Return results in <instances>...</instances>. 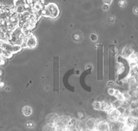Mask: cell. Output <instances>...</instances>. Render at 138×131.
I'll return each instance as SVG.
<instances>
[{"instance_id":"22","label":"cell","mask_w":138,"mask_h":131,"mask_svg":"<svg viewBox=\"0 0 138 131\" xmlns=\"http://www.w3.org/2000/svg\"><path fill=\"white\" fill-rule=\"evenodd\" d=\"M81 131H95V130H88V129H85V130H83Z\"/></svg>"},{"instance_id":"7","label":"cell","mask_w":138,"mask_h":131,"mask_svg":"<svg viewBox=\"0 0 138 131\" xmlns=\"http://www.w3.org/2000/svg\"><path fill=\"white\" fill-rule=\"evenodd\" d=\"M43 131H57V127L55 124L47 123L42 128Z\"/></svg>"},{"instance_id":"1","label":"cell","mask_w":138,"mask_h":131,"mask_svg":"<svg viewBox=\"0 0 138 131\" xmlns=\"http://www.w3.org/2000/svg\"><path fill=\"white\" fill-rule=\"evenodd\" d=\"M58 15H59L58 8L54 3H49L48 6L45 7V8H43L42 12H41V15L50 17L52 19L57 18Z\"/></svg>"},{"instance_id":"6","label":"cell","mask_w":138,"mask_h":131,"mask_svg":"<svg viewBox=\"0 0 138 131\" xmlns=\"http://www.w3.org/2000/svg\"><path fill=\"white\" fill-rule=\"evenodd\" d=\"M133 53H134V51H133L131 47H125L122 50V54H121V56H123L124 58L128 59Z\"/></svg>"},{"instance_id":"17","label":"cell","mask_w":138,"mask_h":131,"mask_svg":"<svg viewBox=\"0 0 138 131\" xmlns=\"http://www.w3.org/2000/svg\"><path fill=\"white\" fill-rule=\"evenodd\" d=\"M26 126L28 127H33L34 126V123L32 121H28L26 123Z\"/></svg>"},{"instance_id":"16","label":"cell","mask_w":138,"mask_h":131,"mask_svg":"<svg viewBox=\"0 0 138 131\" xmlns=\"http://www.w3.org/2000/svg\"><path fill=\"white\" fill-rule=\"evenodd\" d=\"M114 84H115V83H114V81H109L107 83V87H110V88H111V87H114Z\"/></svg>"},{"instance_id":"4","label":"cell","mask_w":138,"mask_h":131,"mask_svg":"<svg viewBox=\"0 0 138 131\" xmlns=\"http://www.w3.org/2000/svg\"><path fill=\"white\" fill-rule=\"evenodd\" d=\"M85 126L86 129H88L91 130H95L96 131V127H97L98 124V120L93 117H88L85 119Z\"/></svg>"},{"instance_id":"5","label":"cell","mask_w":138,"mask_h":131,"mask_svg":"<svg viewBox=\"0 0 138 131\" xmlns=\"http://www.w3.org/2000/svg\"><path fill=\"white\" fill-rule=\"evenodd\" d=\"M121 114L120 112L118 111V109H114L112 108L111 111L107 112V118L110 120V122H114V121H118L119 117Z\"/></svg>"},{"instance_id":"21","label":"cell","mask_w":138,"mask_h":131,"mask_svg":"<svg viewBox=\"0 0 138 131\" xmlns=\"http://www.w3.org/2000/svg\"><path fill=\"white\" fill-rule=\"evenodd\" d=\"M104 2H105L107 5H108V4H111V3L112 0H104Z\"/></svg>"},{"instance_id":"14","label":"cell","mask_w":138,"mask_h":131,"mask_svg":"<svg viewBox=\"0 0 138 131\" xmlns=\"http://www.w3.org/2000/svg\"><path fill=\"white\" fill-rule=\"evenodd\" d=\"M131 117L134 118L136 120H138V108L132 109L131 112Z\"/></svg>"},{"instance_id":"20","label":"cell","mask_w":138,"mask_h":131,"mask_svg":"<svg viewBox=\"0 0 138 131\" xmlns=\"http://www.w3.org/2000/svg\"><path fill=\"white\" fill-rule=\"evenodd\" d=\"M133 12H134L135 14H138V8L137 7L133 8Z\"/></svg>"},{"instance_id":"13","label":"cell","mask_w":138,"mask_h":131,"mask_svg":"<svg viewBox=\"0 0 138 131\" xmlns=\"http://www.w3.org/2000/svg\"><path fill=\"white\" fill-rule=\"evenodd\" d=\"M13 54L12 52H9V51H6V50H2V52H1V56H2L4 58L8 59V58H10L12 57Z\"/></svg>"},{"instance_id":"11","label":"cell","mask_w":138,"mask_h":131,"mask_svg":"<svg viewBox=\"0 0 138 131\" xmlns=\"http://www.w3.org/2000/svg\"><path fill=\"white\" fill-rule=\"evenodd\" d=\"M58 117V116L56 114V113H50V114L47 117L48 123H53V124H55V122L57 120Z\"/></svg>"},{"instance_id":"15","label":"cell","mask_w":138,"mask_h":131,"mask_svg":"<svg viewBox=\"0 0 138 131\" xmlns=\"http://www.w3.org/2000/svg\"><path fill=\"white\" fill-rule=\"evenodd\" d=\"M115 92H116V89L114 87H111V88H109L107 91V93H108V94H109L110 96L111 97H114V94H115Z\"/></svg>"},{"instance_id":"3","label":"cell","mask_w":138,"mask_h":131,"mask_svg":"<svg viewBox=\"0 0 138 131\" xmlns=\"http://www.w3.org/2000/svg\"><path fill=\"white\" fill-rule=\"evenodd\" d=\"M25 44L26 45V47L28 48H35L37 46V44H38V41H37L36 37L34 35L31 34L30 35L26 38V41H25Z\"/></svg>"},{"instance_id":"19","label":"cell","mask_w":138,"mask_h":131,"mask_svg":"<svg viewBox=\"0 0 138 131\" xmlns=\"http://www.w3.org/2000/svg\"><path fill=\"white\" fill-rule=\"evenodd\" d=\"M91 39L92 41H96V40L98 39V38H97V36H96L95 35H94V34H93V35H91Z\"/></svg>"},{"instance_id":"8","label":"cell","mask_w":138,"mask_h":131,"mask_svg":"<svg viewBox=\"0 0 138 131\" xmlns=\"http://www.w3.org/2000/svg\"><path fill=\"white\" fill-rule=\"evenodd\" d=\"M123 104H124V101H121V100H119L115 99V100L111 103V106H112L113 108H114V109H118V108H120V107L123 106Z\"/></svg>"},{"instance_id":"18","label":"cell","mask_w":138,"mask_h":131,"mask_svg":"<svg viewBox=\"0 0 138 131\" xmlns=\"http://www.w3.org/2000/svg\"><path fill=\"white\" fill-rule=\"evenodd\" d=\"M126 4H127V2H126V1H125V0H120V1L119 2V5H120V6L124 7V6H126Z\"/></svg>"},{"instance_id":"2","label":"cell","mask_w":138,"mask_h":131,"mask_svg":"<svg viewBox=\"0 0 138 131\" xmlns=\"http://www.w3.org/2000/svg\"><path fill=\"white\" fill-rule=\"evenodd\" d=\"M96 131H111L110 123L105 120H101L98 121Z\"/></svg>"},{"instance_id":"10","label":"cell","mask_w":138,"mask_h":131,"mask_svg":"<svg viewBox=\"0 0 138 131\" xmlns=\"http://www.w3.org/2000/svg\"><path fill=\"white\" fill-rule=\"evenodd\" d=\"M114 97L115 98V99H117V100H121V101H125L123 92H121L120 90H116L115 94H114Z\"/></svg>"},{"instance_id":"12","label":"cell","mask_w":138,"mask_h":131,"mask_svg":"<svg viewBox=\"0 0 138 131\" xmlns=\"http://www.w3.org/2000/svg\"><path fill=\"white\" fill-rule=\"evenodd\" d=\"M92 107H93L95 111H101V101H99V100L94 101L93 104H92Z\"/></svg>"},{"instance_id":"9","label":"cell","mask_w":138,"mask_h":131,"mask_svg":"<svg viewBox=\"0 0 138 131\" xmlns=\"http://www.w3.org/2000/svg\"><path fill=\"white\" fill-rule=\"evenodd\" d=\"M22 113L25 116H30L32 113V109L30 106H25L22 108Z\"/></svg>"}]
</instances>
